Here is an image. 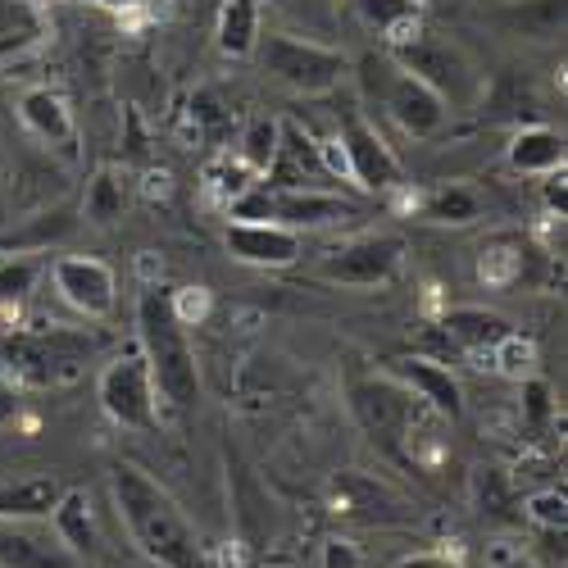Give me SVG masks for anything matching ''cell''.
Masks as SVG:
<instances>
[{
  "mask_svg": "<svg viewBox=\"0 0 568 568\" xmlns=\"http://www.w3.org/2000/svg\"><path fill=\"white\" fill-rule=\"evenodd\" d=\"M110 491L119 505V518L128 524V537L136 541V550L160 568H210V555L196 537V528L186 524V514L178 509V500L132 464H119L110 473Z\"/></svg>",
  "mask_w": 568,
  "mask_h": 568,
  "instance_id": "1",
  "label": "cell"
},
{
  "mask_svg": "<svg viewBox=\"0 0 568 568\" xmlns=\"http://www.w3.org/2000/svg\"><path fill=\"white\" fill-rule=\"evenodd\" d=\"M136 351L151 368L155 396L173 409H192L201 396V368L196 351L186 342V323L173 310V296L164 292H141L136 301Z\"/></svg>",
  "mask_w": 568,
  "mask_h": 568,
  "instance_id": "2",
  "label": "cell"
},
{
  "mask_svg": "<svg viewBox=\"0 0 568 568\" xmlns=\"http://www.w3.org/2000/svg\"><path fill=\"white\" fill-rule=\"evenodd\" d=\"M396 69H405L409 78H418L428 91L446 101V110H473L483 101V73L464 55V45H455L442 32H418L405 45H392Z\"/></svg>",
  "mask_w": 568,
  "mask_h": 568,
  "instance_id": "3",
  "label": "cell"
},
{
  "mask_svg": "<svg viewBox=\"0 0 568 568\" xmlns=\"http://www.w3.org/2000/svg\"><path fill=\"white\" fill-rule=\"evenodd\" d=\"M364 87H368V97L392 114V123L414 141L437 136L450 119V110H446V101L437 97V91H428L418 78L396 69L392 55L387 60H364Z\"/></svg>",
  "mask_w": 568,
  "mask_h": 568,
  "instance_id": "4",
  "label": "cell"
},
{
  "mask_svg": "<svg viewBox=\"0 0 568 568\" xmlns=\"http://www.w3.org/2000/svg\"><path fill=\"white\" fill-rule=\"evenodd\" d=\"M255 55H260V69L282 82L301 91V97H323V91H333L342 78H346V55L333 51V45H318V41H301V37H260L255 41Z\"/></svg>",
  "mask_w": 568,
  "mask_h": 568,
  "instance_id": "5",
  "label": "cell"
},
{
  "mask_svg": "<svg viewBox=\"0 0 568 568\" xmlns=\"http://www.w3.org/2000/svg\"><path fill=\"white\" fill-rule=\"evenodd\" d=\"M101 409L119 423V428H136V433H151L155 428V383H151V368L141 359V351L119 355L114 364H105L101 373Z\"/></svg>",
  "mask_w": 568,
  "mask_h": 568,
  "instance_id": "6",
  "label": "cell"
},
{
  "mask_svg": "<svg viewBox=\"0 0 568 568\" xmlns=\"http://www.w3.org/2000/svg\"><path fill=\"white\" fill-rule=\"evenodd\" d=\"M405 260V242L400 236H355V242H342L337 251H327L318 260V273L337 287H387V282L400 273Z\"/></svg>",
  "mask_w": 568,
  "mask_h": 568,
  "instance_id": "7",
  "label": "cell"
},
{
  "mask_svg": "<svg viewBox=\"0 0 568 568\" xmlns=\"http://www.w3.org/2000/svg\"><path fill=\"white\" fill-rule=\"evenodd\" d=\"M91 351V337H78V333H19L6 342V359H10V373L28 387H45V383H60V377L73 368L78 355Z\"/></svg>",
  "mask_w": 568,
  "mask_h": 568,
  "instance_id": "8",
  "label": "cell"
},
{
  "mask_svg": "<svg viewBox=\"0 0 568 568\" xmlns=\"http://www.w3.org/2000/svg\"><path fill=\"white\" fill-rule=\"evenodd\" d=\"M337 151L346 160V178L355 186H364V192H392V186L400 182V160L392 155L387 141L377 136V128L355 110L342 114Z\"/></svg>",
  "mask_w": 568,
  "mask_h": 568,
  "instance_id": "9",
  "label": "cell"
},
{
  "mask_svg": "<svg viewBox=\"0 0 568 568\" xmlns=\"http://www.w3.org/2000/svg\"><path fill=\"white\" fill-rule=\"evenodd\" d=\"M51 282L69 310H78L82 318H110L119 305V277L105 260L97 255H60L51 264Z\"/></svg>",
  "mask_w": 568,
  "mask_h": 568,
  "instance_id": "10",
  "label": "cell"
},
{
  "mask_svg": "<svg viewBox=\"0 0 568 568\" xmlns=\"http://www.w3.org/2000/svg\"><path fill=\"white\" fill-rule=\"evenodd\" d=\"M0 568H82V559L41 518H0Z\"/></svg>",
  "mask_w": 568,
  "mask_h": 568,
  "instance_id": "11",
  "label": "cell"
},
{
  "mask_svg": "<svg viewBox=\"0 0 568 568\" xmlns=\"http://www.w3.org/2000/svg\"><path fill=\"white\" fill-rule=\"evenodd\" d=\"M392 377L396 383L414 396V400H423L433 414H442V418H459L464 414V387H459V377L442 364V359H428V355H400V359H392Z\"/></svg>",
  "mask_w": 568,
  "mask_h": 568,
  "instance_id": "12",
  "label": "cell"
},
{
  "mask_svg": "<svg viewBox=\"0 0 568 568\" xmlns=\"http://www.w3.org/2000/svg\"><path fill=\"white\" fill-rule=\"evenodd\" d=\"M268 192H296V186H314V182H327L333 173H327L323 155H318V141L301 128V123H282L277 128V155L264 173Z\"/></svg>",
  "mask_w": 568,
  "mask_h": 568,
  "instance_id": "13",
  "label": "cell"
},
{
  "mask_svg": "<svg viewBox=\"0 0 568 568\" xmlns=\"http://www.w3.org/2000/svg\"><path fill=\"white\" fill-rule=\"evenodd\" d=\"M227 251L232 260L242 264H255V268H287L301 260V232L282 227V223H227Z\"/></svg>",
  "mask_w": 568,
  "mask_h": 568,
  "instance_id": "14",
  "label": "cell"
},
{
  "mask_svg": "<svg viewBox=\"0 0 568 568\" xmlns=\"http://www.w3.org/2000/svg\"><path fill=\"white\" fill-rule=\"evenodd\" d=\"M327 496H333L337 514L359 518V524H405L409 518L405 500L392 487L364 478V473H342V478H333V491Z\"/></svg>",
  "mask_w": 568,
  "mask_h": 568,
  "instance_id": "15",
  "label": "cell"
},
{
  "mask_svg": "<svg viewBox=\"0 0 568 568\" xmlns=\"http://www.w3.org/2000/svg\"><path fill=\"white\" fill-rule=\"evenodd\" d=\"M359 219V205L342 201L337 192H318V186H296V192H273V223L282 227H333Z\"/></svg>",
  "mask_w": 568,
  "mask_h": 568,
  "instance_id": "16",
  "label": "cell"
},
{
  "mask_svg": "<svg viewBox=\"0 0 568 568\" xmlns=\"http://www.w3.org/2000/svg\"><path fill=\"white\" fill-rule=\"evenodd\" d=\"M19 119H23V128L37 141H45V146H55V151H73L78 146L73 110L64 105V97H60V91H51V87H28L23 101H19Z\"/></svg>",
  "mask_w": 568,
  "mask_h": 568,
  "instance_id": "17",
  "label": "cell"
},
{
  "mask_svg": "<svg viewBox=\"0 0 568 568\" xmlns=\"http://www.w3.org/2000/svg\"><path fill=\"white\" fill-rule=\"evenodd\" d=\"M409 405H414V396L405 387H392V383H359L355 387V414L364 418L373 442L377 437L396 442L409 428Z\"/></svg>",
  "mask_w": 568,
  "mask_h": 568,
  "instance_id": "18",
  "label": "cell"
},
{
  "mask_svg": "<svg viewBox=\"0 0 568 568\" xmlns=\"http://www.w3.org/2000/svg\"><path fill=\"white\" fill-rule=\"evenodd\" d=\"M446 337L455 342V346H464L468 355H491L509 333H514V323L505 318V314H496V310H450L446 314Z\"/></svg>",
  "mask_w": 568,
  "mask_h": 568,
  "instance_id": "19",
  "label": "cell"
},
{
  "mask_svg": "<svg viewBox=\"0 0 568 568\" xmlns=\"http://www.w3.org/2000/svg\"><path fill=\"white\" fill-rule=\"evenodd\" d=\"M509 169H518V173H555V169H564V136L555 128H541V123L514 132Z\"/></svg>",
  "mask_w": 568,
  "mask_h": 568,
  "instance_id": "20",
  "label": "cell"
},
{
  "mask_svg": "<svg viewBox=\"0 0 568 568\" xmlns=\"http://www.w3.org/2000/svg\"><path fill=\"white\" fill-rule=\"evenodd\" d=\"M355 10L373 32H383L392 45H405V41H414L423 32L418 0H355Z\"/></svg>",
  "mask_w": 568,
  "mask_h": 568,
  "instance_id": "21",
  "label": "cell"
},
{
  "mask_svg": "<svg viewBox=\"0 0 568 568\" xmlns=\"http://www.w3.org/2000/svg\"><path fill=\"white\" fill-rule=\"evenodd\" d=\"M51 518H55L60 541H64L78 559L97 550V524H91V500H87L82 487H64V496H60V505H55Z\"/></svg>",
  "mask_w": 568,
  "mask_h": 568,
  "instance_id": "22",
  "label": "cell"
},
{
  "mask_svg": "<svg viewBox=\"0 0 568 568\" xmlns=\"http://www.w3.org/2000/svg\"><path fill=\"white\" fill-rule=\"evenodd\" d=\"M260 41V0H227L219 14V51L232 60L255 55Z\"/></svg>",
  "mask_w": 568,
  "mask_h": 568,
  "instance_id": "23",
  "label": "cell"
},
{
  "mask_svg": "<svg viewBox=\"0 0 568 568\" xmlns=\"http://www.w3.org/2000/svg\"><path fill=\"white\" fill-rule=\"evenodd\" d=\"M64 487L55 478H23L14 487H0V518H51Z\"/></svg>",
  "mask_w": 568,
  "mask_h": 568,
  "instance_id": "24",
  "label": "cell"
},
{
  "mask_svg": "<svg viewBox=\"0 0 568 568\" xmlns=\"http://www.w3.org/2000/svg\"><path fill=\"white\" fill-rule=\"evenodd\" d=\"M473 500L487 518H500V524H514V518H524L518 509V483L500 468H478L473 473Z\"/></svg>",
  "mask_w": 568,
  "mask_h": 568,
  "instance_id": "25",
  "label": "cell"
},
{
  "mask_svg": "<svg viewBox=\"0 0 568 568\" xmlns=\"http://www.w3.org/2000/svg\"><path fill=\"white\" fill-rule=\"evenodd\" d=\"M82 210H87V223H97V227H110V223L123 219L128 192H123V182H119L114 169H101L97 178L87 182V205Z\"/></svg>",
  "mask_w": 568,
  "mask_h": 568,
  "instance_id": "26",
  "label": "cell"
},
{
  "mask_svg": "<svg viewBox=\"0 0 568 568\" xmlns=\"http://www.w3.org/2000/svg\"><path fill=\"white\" fill-rule=\"evenodd\" d=\"M41 277V264L28 255H6L0 260V305H23Z\"/></svg>",
  "mask_w": 568,
  "mask_h": 568,
  "instance_id": "27",
  "label": "cell"
},
{
  "mask_svg": "<svg viewBox=\"0 0 568 568\" xmlns=\"http://www.w3.org/2000/svg\"><path fill=\"white\" fill-rule=\"evenodd\" d=\"M277 128L282 123H273V119H255L251 128H246V136H242V164L255 173V178H264L268 173V164H273V155H277Z\"/></svg>",
  "mask_w": 568,
  "mask_h": 568,
  "instance_id": "28",
  "label": "cell"
},
{
  "mask_svg": "<svg viewBox=\"0 0 568 568\" xmlns=\"http://www.w3.org/2000/svg\"><path fill=\"white\" fill-rule=\"evenodd\" d=\"M428 219L437 223H473V219H483V201L468 192V186H442V192H433L428 201Z\"/></svg>",
  "mask_w": 568,
  "mask_h": 568,
  "instance_id": "29",
  "label": "cell"
},
{
  "mask_svg": "<svg viewBox=\"0 0 568 568\" xmlns=\"http://www.w3.org/2000/svg\"><path fill=\"white\" fill-rule=\"evenodd\" d=\"M518 509H524L528 524H537L546 532H564V524H568V496H564V487L528 491V500H518Z\"/></svg>",
  "mask_w": 568,
  "mask_h": 568,
  "instance_id": "30",
  "label": "cell"
},
{
  "mask_svg": "<svg viewBox=\"0 0 568 568\" xmlns=\"http://www.w3.org/2000/svg\"><path fill=\"white\" fill-rule=\"evenodd\" d=\"M509 23L528 37H559L564 32V0H528L524 10H514Z\"/></svg>",
  "mask_w": 568,
  "mask_h": 568,
  "instance_id": "31",
  "label": "cell"
},
{
  "mask_svg": "<svg viewBox=\"0 0 568 568\" xmlns=\"http://www.w3.org/2000/svg\"><path fill=\"white\" fill-rule=\"evenodd\" d=\"M491 359H496V368L500 373H509V377H524V373H532V364H537V351H532V342H524L518 333H509L496 351H491Z\"/></svg>",
  "mask_w": 568,
  "mask_h": 568,
  "instance_id": "32",
  "label": "cell"
},
{
  "mask_svg": "<svg viewBox=\"0 0 568 568\" xmlns=\"http://www.w3.org/2000/svg\"><path fill=\"white\" fill-rule=\"evenodd\" d=\"M232 223H268L273 219V192L268 186H251V192H242L232 205H227Z\"/></svg>",
  "mask_w": 568,
  "mask_h": 568,
  "instance_id": "33",
  "label": "cell"
},
{
  "mask_svg": "<svg viewBox=\"0 0 568 568\" xmlns=\"http://www.w3.org/2000/svg\"><path fill=\"white\" fill-rule=\"evenodd\" d=\"M318 564H323V568H364V555H359V546L346 541V537H327L323 550H318Z\"/></svg>",
  "mask_w": 568,
  "mask_h": 568,
  "instance_id": "34",
  "label": "cell"
},
{
  "mask_svg": "<svg viewBox=\"0 0 568 568\" xmlns=\"http://www.w3.org/2000/svg\"><path fill=\"white\" fill-rule=\"evenodd\" d=\"M524 400H528V428H541V423L550 418V387L537 383V377H528V383H524Z\"/></svg>",
  "mask_w": 568,
  "mask_h": 568,
  "instance_id": "35",
  "label": "cell"
},
{
  "mask_svg": "<svg viewBox=\"0 0 568 568\" xmlns=\"http://www.w3.org/2000/svg\"><path fill=\"white\" fill-rule=\"evenodd\" d=\"M192 119H196V132H214L219 123H223V110H219V101L214 97H192Z\"/></svg>",
  "mask_w": 568,
  "mask_h": 568,
  "instance_id": "36",
  "label": "cell"
},
{
  "mask_svg": "<svg viewBox=\"0 0 568 568\" xmlns=\"http://www.w3.org/2000/svg\"><path fill=\"white\" fill-rule=\"evenodd\" d=\"M546 205L564 219V169H555V173H546Z\"/></svg>",
  "mask_w": 568,
  "mask_h": 568,
  "instance_id": "37",
  "label": "cell"
},
{
  "mask_svg": "<svg viewBox=\"0 0 568 568\" xmlns=\"http://www.w3.org/2000/svg\"><path fill=\"white\" fill-rule=\"evenodd\" d=\"M396 568H459V564L446 555H405V559H396Z\"/></svg>",
  "mask_w": 568,
  "mask_h": 568,
  "instance_id": "38",
  "label": "cell"
},
{
  "mask_svg": "<svg viewBox=\"0 0 568 568\" xmlns=\"http://www.w3.org/2000/svg\"><path fill=\"white\" fill-rule=\"evenodd\" d=\"M14 414H19V396H14L10 387H0V428H6Z\"/></svg>",
  "mask_w": 568,
  "mask_h": 568,
  "instance_id": "39",
  "label": "cell"
},
{
  "mask_svg": "<svg viewBox=\"0 0 568 568\" xmlns=\"http://www.w3.org/2000/svg\"><path fill=\"white\" fill-rule=\"evenodd\" d=\"M491 568H537L528 555H505V559H491Z\"/></svg>",
  "mask_w": 568,
  "mask_h": 568,
  "instance_id": "40",
  "label": "cell"
},
{
  "mask_svg": "<svg viewBox=\"0 0 568 568\" xmlns=\"http://www.w3.org/2000/svg\"><path fill=\"white\" fill-rule=\"evenodd\" d=\"M101 6H110V10H128V6H136V0H101Z\"/></svg>",
  "mask_w": 568,
  "mask_h": 568,
  "instance_id": "41",
  "label": "cell"
}]
</instances>
